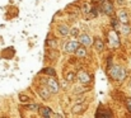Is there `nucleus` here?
I'll use <instances>...</instances> for the list:
<instances>
[{"instance_id": "12", "label": "nucleus", "mask_w": 131, "mask_h": 118, "mask_svg": "<svg viewBox=\"0 0 131 118\" xmlns=\"http://www.w3.org/2000/svg\"><path fill=\"white\" fill-rule=\"evenodd\" d=\"M94 47H95L97 51H102V50L104 48V43H103V41H102L101 38H95L94 39Z\"/></svg>"}, {"instance_id": "22", "label": "nucleus", "mask_w": 131, "mask_h": 118, "mask_svg": "<svg viewBox=\"0 0 131 118\" xmlns=\"http://www.w3.org/2000/svg\"><path fill=\"white\" fill-rule=\"evenodd\" d=\"M88 10H89V9H88V5H87V4H84V11L87 13Z\"/></svg>"}, {"instance_id": "13", "label": "nucleus", "mask_w": 131, "mask_h": 118, "mask_svg": "<svg viewBox=\"0 0 131 118\" xmlns=\"http://www.w3.org/2000/svg\"><path fill=\"white\" fill-rule=\"evenodd\" d=\"M84 109H85V105H83V104H77V105H74L73 107V112L74 113H82V112H84Z\"/></svg>"}, {"instance_id": "9", "label": "nucleus", "mask_w": 131, "mask_h": 118, "mask_svg": "<svg viewBox=\"0 0 131 118\" xmlns=\"http://www.w3.org/2000/svg\"><path fill=\"white\" fill-rule=\"evenodd\" d=\"M79 42L82 43V44H84V46H89V44H92V38L88 36V34H80L79 36Z\"/></svg>"}, {"instance_id": "15", "label": "nucleus", "mask_w": 131, "mask_h": 118, "mask_svg": "<svg viewBox=\"0 0 131 118\" xmlns=\"http://www.w3.org/2000/svg\"><path fill=\"white\" fill-rule=\"evenodd\" d=\"M42 73H43V74H47V75H50V76H53V78L56 76V71H55L52 67H46Z\"/></svg>"}, {"instance_id": "17", "label": "nucleus", "mask_w": 131, "mask_h": 118, "mask_svg": "<svg viewBox=\"0 0 131 118\" xmlns=\"http://www.w3.org/2000/svg\"><path fill=\"white\" fill-rule=\"evenodd\" d=\"M77 78V75L74 74V73H69L68 75H66V81H69V82H71V81H74Z\"/></svg>"}, {"instance_id": "20", "label": "nucleus", "mask_w": 131, "mask_h": 118, "mask_svg": "<svg viewBox=\"0 0 131 118\" xmlns=\"http://www.w3.org/2000/svg\"><path fill=\"white\" fill-rule=\"evenodd\" d=\"M122 32H124L125 34H127V33H130V28H129V27H127V26L125 24V26L122 27Z\"/></svg>"}, {"instance_id": "14", "label": "nucleus", "mask_w": 131, "mask_h": 118, "mask_svg": "<svg viewBox=\"0 0 131 118\" xmlns=\"http://www.w3.org/2000/svg\"><path fill=\"white\" fill-rule=\"evenodd\" d=\"M59 32H60V34H62V36H68V34L70 33V29H69L66 26H60V27H59Z\"/></svg>"}, {"instance_id": "19", "label": "nucleus", "mask_w": 131, "mask_h": 118, "mask_svg": "<svg viewBox=\"0 0 131 118\" xmlns=\"http://www.w3.org/2000/svg\"><path fill=\"white\" fill-rule=\"evenodd\" d=\"M70 34H71L73 37H78V36H79V29H78V28H73V29L70 31Z\"/></svg>"}, {"instance_id": "23", "label": "nucleus", "mask_w": 131, "mask_h": 118, "mask_svg": "<svg viewBox=\"0 0 131 118\" xmlns=\"http://www.w3.org/2000/svg\"><path fill=\"white\" fill-rule=\"evenodd\" d=\"M124 1H125V0H118V3H120V4H122Z\"/></svg>"}, {"instance_id": "10", "label": "nucleus", "mask_w": 131, "mask_h": 118, "mask_svg": "<svg viewBox=\"0 0 131 118\" xmlns=\"http://www.w3.org/2000/svg\"><path fill=\"white\" fill-rule=\"evenodd\" d=\"M118 20H120L121 23H124V24H127V22H129V15H127V13H126L125 10H120V11H118Z\"/></svg>"}, {"instance_id": "18", "label": "nucleus", "mask_w": 131, "mask_h": 118, "mask_svg": "<svg viewBox=\"0 0 131 118\" xmlns=\"http://www.w3.org/2000/svg\"><path fill=\"white\" fill-rule=\"evenodd\" d=\"M19 99H20V102L22 103H28V102H31V99L28 98V97H26V95H19Z\"/></svg>"}, {"instance_id": "6", "label": "nucleus", "mask_w": 131, "mask_h": 118, "mask_svg": "<svg viewBox=\"0 0 131 118\" xmlns=\"http://www.w3.org/2000/svg\"><path fill=\"white\" fill-rule=\"evenodd\" d=\"M78 79H79V81L80 82H83V84H88L89 81H90V75L87 74L85 71H80L79 74H78Z\"/></svg>"}, {"instance_id": "3", "label": "nucleus", "mask_w": 131, "mask_h": 118, "mask_svg": "<svg viewBox=\"0 0 131 118\" xmlns=\"http://www.w3.org/2000/svg\"><path fill=\"white\" fill-rule=\"evenodd\" d=\"M47 86L50 88V90H51L52 94H56V93H59V90H60V86H59L57 81H56L55 79H52V76L47 80Z\"/></svg>"}, {"instance_id": "2", "label": "nucleus", "mask_w": 131, "mask_h": 118, "mask_svg": "<svg viewBox=\"0 0 131 118\" xmlns=\"http://www.w3.org/2000/svg\"><path fill=\"white\" fill-rule=\"evenodd\" d=\"M79 46H80L79 42H77V41H69V42L65 43L64 50H65V52H68V53H73V52L77 51V48H78Z\"/></svg>"}, {"instance_id": "4", "label": "nucleus", "mask_w": 131, "mask_h": 118, "mask_svg": "<svg viewBox=\"0 0 131 118\" xmlns=\"http://www.w3.org/2000/svg\"><path fill=\"white\" fill-rule=\"evenodd\" d=\"M38 94H40V97H41L42 99L47 100V99L50 98V95H51V90H50L48 86H41V88L38 89Z\"/></svg>"}, {"instance_id": "21", "label": "nucleus", "mask_w": 131, "mask_h": 118, "mask_svg": "<svg viewBox=\"0 0 131 118\" xmlns=\"http://www.w3.org/2000/svg\"><path fill=\"white\" fill-rule=\"evenodd\" d=\"M126 105H127L129 111L131 112V98H127V99H126Z\"/></svg>"}, {"instance_id": "11", "label": "nucleus", "mask_w": 131, "mask_h": 118, "mask_svg": "<svg viewBox=\"0 0 131 118\" xmlns=\"http://www.w3.org/2000/svg\"><path fill=\"white\" fill-rule=\"evenodd\" d=\"M110 42H111V44H112L113 47H118L120 41H118V38H117V36H116L115 32H111V33H110Z\"/></svg>"}, {"instance_id": "16", "label": "nucleus", "mask_w": 131, "mask_h": 118, "mask_svg": "<svg viewBox=\"0 0 131 118\" xmlns=\"http://www.w3.org/2000/svg\"><path fill=\"white\" fill-rule=\"evenodd\" d=\"M26 108L28 109V111H40V105L38 104H28V105H26Z\"/></svg>"}, {"instance_id": "1", "label": "nucleus", "mask_w": 131, "mask_h": 118, "mask_svg": "<svg viewBox=\"0 0 131 118\" xmlns=\"http://www.w3.org/2000/svg\"><path fill=\"white\" fill-rule=\"evenodd\" d=\"M110 75L113 79L118 80V81H122L125 79V76H126V71H125V69H122L120 66H113L110 70Z\"/></svg>"}, {"instance_id": "5", "label": "nucleus", "mask_w": 131, "mask_h": 118, "mask_svg": "<svg viewBox=\"0 0 131 118\" xmlns=\"http://www.w3.org/2000/svg\"><path fill=\"white\" fill-rule=\"evenodd\" d=\"M102 8H103V11H104L107 15H113L115 9H113V4H112L111 1H104Z\"/></svg>"}, {"instance_id": "7", "label": "nucleus", "mask_w": 131, "mask_h": 118, "mask_svg": "<svg viewBox=\"0 0 131 118\" xmlns=\"http://www.w3.org/2000/svg\"><path fill=\"white\" fill-rule=\"evenodd\" d=\"M40 114L42 116V117H53L55 114L52 113V109L51 108H48V107H42V108H40Z\"/></svg>"}, {"instance_id": "8", "label": "nucleus", "mask_w": 131, "mask_h": 118, "mask_svg": "<svg viewBox=\"0 0 131 118\" xmlns=\"http://www.w3.org/2000/svg\"><path fill=\"white\" fill-rule=\"evenodd\" d=\"M75 55H77V57H79V58L85 57V55H87V48H85V46H84V44H80V46L77 48Z\"/></svg>"}]
</instances>
